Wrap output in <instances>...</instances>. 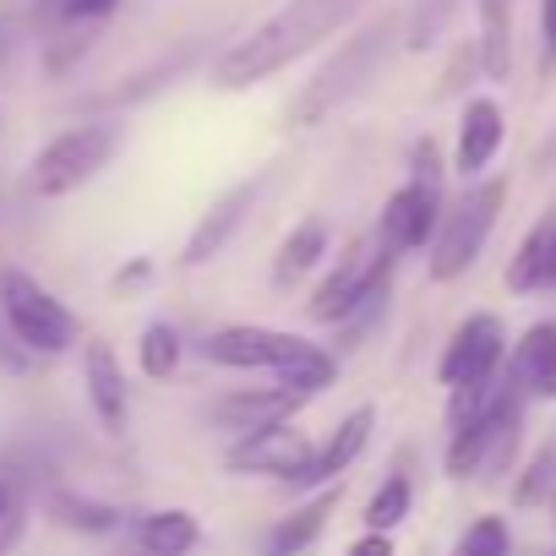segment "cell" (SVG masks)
<instances>
[{"label": "cell", "instance_id": "obj_1", "mask_svg": "<svg viewBox=\"0 0 556 556\" xmlns=\"http://www.w3.org/2000/svg\"><path fill=\"white\" fill-rule=\"evenodd\" d=\"M371 0H278V7L240 34L218 61H213V88L218 93H245L256 83H273L278 72L301 66L323 45H333Z\"/></svg>", "mask_w": 556, "mask_h": 556}, {"label": "cell", "instance_id": "obj_2", "mask_svg": "<svg viewBox=\"0 0 556 556\" xmlns=\"http://www.w3.org/2000/svg\"><path fill=\"white\" fill-rule=\"evenodd\" d=\"M393 267L399 256L377 240V235H361L344 245V256L317 278V290L306 295V317L317 328H339L344 344H355V333H366L393 290Z\"/></svg>", "mask_w": 556, "mask_h": 556}, {"label": "cell", "instance_id": "obj_3", "mask_svg": "<svg viewBox=\"0 0 556 556\" xmlns=\"http://www.w3.org/2000/svg\"><path fill=\"white\" fill-rule=\"evenodd\" d=\"M393 39H399V17H371V23H361V28L301 83V93L290 99V121H295V126H323L328 115H339V110L382 72V61L393 55Z\"/></svg>", "mask_w": 556, "mask_h": 556}, {"label": "cell", "instance_id": "obj_4", "mask_svg": "<svg viewBox=\"0 0 556 556\" xmlns=\"http://www.w3.org/2000/svg\"><path fill=\"white\" fill-rule=\"evenodd\" d=\"M502 202H507V180H469V191H458L453 202H442V218H437V235H431V251H426V273L437 278V285H453V278H464L496 218H502Z\"/></svg>", "mask_w": 556, "mask_h": 556}, {"label": "cell", "instance_id": "obj_5", "mask_svg": "<svg viewBox=\"0 0 556 556\" xmlns=\"http://www.w3.org/2000/svg\"><path fill=\"white\" fill-rule=\"evenodd\" d=\"M0 323H7L17 355H45V361L66 355L83 339L72 306L50 295V285H39L28 267H0Z\"/></svg>", "mask_w": 556, "mask_h": 556}, {"label": "cell", "instance_id": "obj_6", "mask_svg": "<svg viewBox=\"0 0 556 556\" xmlns=\"http://www.w3.org/2000/svg\"><path fill=\"white\" fill-rule=\"evenodd\" d=\"M121 153V126L115 121H83V126H66L55 131L34 159H28V191L55 202V197H72L83 186H93Z\"/></svg>", "mask_w": 556, "mask_h": 556}, {"label": "cell", "instance_id": "obj_7", "mask_svg": "<svg viewBox=\"0 0 556 556\" xmlns=\"http://www.w3.org/2000/svg\"><path fill=\"white\" fill-rule=\"evenodd\" d=\"M502 366H507V328H502V317H496V312H469V317L453 328V339H447V350H442V361H437V382H442L447 393H458V388H469V382L496 377Z\"/></svg>", "mask_w": 556, "mask_h": 556}, {"label": "cell", "instance_id": "obj_8", "mask_svg": "<svg viewBox=\"0 0 556 556\" xmlns=\"http://www.w3.org/2000/svg\"><path fill=\"white\" fill-rule=\"evenodd\" d=\"M312 437L301 431V426H262V431H251V437H229V447H224V464H229V475H262V480H278V485H295L301 480V469L312 464Z\"/></svg>", "mask_w": 556, "mask_h": 556}, {"label": "cell", "instance_id": "obj_9", "mask_svg": "<svg viewBox=\"0 0 556 556\" xmlns=\"http://www.w3.org/2000/svg\"><path fill=\"white\" fill-rule=\"evenodd\" d=\"M295 339L301 333H290V328H267V323H229V328H213L202 344H197V355L207 361V366H218V371H278L285 366V355L295 350Z\"/></svg>", "mask_w": 556, "mask_h": 556}, {"label": "cell", "instance_id": "obj_10", "mask_svg": "<svg viewBox=\"0 0 556 556\" xmlns=\"http://www.w3.org/2000/svg\"><path fill=\"white\" fill-rule=\"evenodd\" d=\"M262 175H251V180H235L224 197H213V207L191 224V235H186V245H180V267H207L213 256H224L229 251V240L245 229V218H251V207H256V197H262Z\"/></svg>", "mask_w": 556, "mask_h": 556}, {"label": "cell", "instance_id": "obj_11", "mask_svg": "<svg viewBox=\"0 0 556 556\" xmlns=\"http://www.w3.org/2000/svg\"><path fill=\"white\" fill-rule=\"evenodd\" d=\"M437 218H442V191L437 186H420V180H404L382 213H377V240L404 256V251H426L431 235H437Z\"/></svg>", "mask_w": 556, "mask_h": 556}, {"label": "cell", "instance_id": "obj_12", "mask_svg": "<svg viewBox=\"0 0 556 556\" xmlns=\"http://www.w3.org/2000/svg\"><path fill=\"white\" fill-rule=\"evenodd\" d=\"M306 404H312V399H301V393H290V388H278V382H256V388H229V393H218L207 415H213L218 431L251 437V431H262V426L295 420Z\"/></svg>", "mask_w": 556, "mask_h": 556}, {"label": "cell", "instance_id": "obj_13", "mask_svg": "<svg viewBox=\"0 0 556 556\" xmlns=\"http://www.w3.org/2000/svg\"><path fill=\"white\" fill-rule=\"evenodd\" d=\"M83 393L104 437H121L131 420V393H126V366L110 339H83Z\"/></svg>", "mask_w": 556, "mask_h": 556}, {"label": "cell", "instance_id": "obj_14", "mask_svg": "<svg viewBox=\"0 0 556 556\" xmlns=\"http://www.w3.org/2000/svg\"><path fill=\"white\" fill-rule=\"evenodd\" d=\"M371 431H377V409H371V404H355V409L333 426V437H328L323 447H312V464L301 469L295 491H323V485H339V480L355 469V458L371 447Z\"/></svg>", "mask_w": 556, "mask_h": 556}, {"label": "cell", "instance_id": "obj_15", "mask_svg": "<svg viewBox=\"0 0 556 556\" xmlns=\"http://www.w3.org/2000/svg\"><path fill=\"white\" fill-rule=\"evenodd\" d=\"M502 137H507V121H502V104L496 99H469L464 115H458V142H453V169L464 180H480L485 164L502 153Z\"/></svg>", "mask_w": 556, "mask_h": 556}, {"label": "cell", "instance_id": "obj_16", "mask_svg": "<svg viewBox=\"0 0 556 556\" xmlns=\"http://www.w3.org/2000/svg\"><path fill=\"white\" fill-rule=\"evenodd\" d=\"M339 502H344V491H339V485L312 491L301 507H290L285 518H278V523L267 529L262 551H267V556H301V551H312V545L323 540V529H328V518H333V507H339Z\"/></svg>", "mask_w": 556, "mask_h": 556}, {"label": "cell", "instance_id": "obj_17", "mask_svg": "<svg viewBox=\"0 0 556 556\" xmlns=\"http://www.w3.org/2000/svg\"><path fill=\"white\" fill-rule=\"evenodd\" d=\"M328 251H333V229H328V218H301L285 240H278V251H273V285L278 290H301V278H312L323 262H328Z\"/></svg>", "mask_w": 556, "mask_h": 556}, {"label": "cell", "instance_id": "obj_18", "mask_svg": "<svg viewBox=\"0 0 556 556\" xmlns=\"http://www.w3.org/2000/svg\"><path fill=\"white\" fill-rule=\"evenodd\" d=\"M507 290L513 295H540L556 290V213H545L513 251L507 262Z\"/></svg>", "mask_w": 556, "mask_h": 556}, {"label": "cell", "instance_id": "obj_19", "mask_svg": "<svg viewBox=\"0 0 556 556\" xmlns=\"http://www.w3.org/2000/svg\"><path fill=\"white\" fill-rule=\"evenodd\" d=\"M507 377L518 382V393L556 399V323H534L518 339V350L507 355Z\"/></svg>", "mask_w": 556, "mask_h": 556}, {"label": "cell", "instance_id": "obj_20", "mask_svg": "<svg viewBox=\"0 0 556 556\" xmlns=\"http://www.w3.org/2000/svg\"><path fill=\"white\" fill-rule=\"evenodd\" d=\"M137 545L142 556H191L202 545V523L191 507H159L137 518Z\"/></svg>", "mask_w": 556, "mask_h": 556}, {"label": "cell", "instance_id": "obj_21", "mask_svg": "<svg viewBox=\"0 0 556 556\" xmlns=\"http://www.w3.org/2000/svg\"><path fill=\"white\" fill-rule=\"evenodd\" d=\"M273 382L301 393V399H317V393H328L339 382V355L323 350L317 339H295V350L285 355V366L273 371Z\"/></svg>", "mask_w": 556, "mask_h": 556}, {"label": "cell", "instance_id": "obj_22", "mask_svg": "<svg viewBox=\"0 0 556 556\" xmlns=\"http://www.w3.org/2000/svg\"><path fill=\"white\" fill-rule=\"evenodd\" d=\"M50 518L72 534H115L126 523V513L115 502H99L88 491H50Z\"/></svg>", "mask_w": 556, "mask_h": 556}, {"label": "cell", "instance_id": "obj_23", "mask_svg": "<svg viewBox=\"0 0 556 556\" xmlns=\"http://www.w3.org/2000/svg\"><path fill=\"white\" fill-rule=\"evenodd\" d=\"M121 12V0H34V28L66 34V28H104Z\"/></svg>", "mask_w": 556, "mask_h": 556}, {"label": "cell", "instance_id": "obj_24", "mask_svg": "<svg viewBox=\"0 0 556 556\" xmlns=\"http://www.w3.org/2000/svg\"><path fill=\"white\" fill-rule=\"evenodd\" d=\"M180 361H186V339H180V328L175 323H148L142 328V339H137V371L148 377V382H169L175 371H180Z\"/></svg>", "mask_w": 556, "mask_h": 556}, {"label": "cell", "instance_id": "obj_25", "mask_svg": "<svg viewBox=\"0 0 556 556\" xmlns=\"http://www.w3.org/2000/svg\"><path fill=\"white\" fill-rule=\"evenodd\" d=\"M409 507H415V485H409V475H404V469H393V475L371 491V502H366V529L393 534V529L409 518Z\"/></svg>", "mask_w": 556, "mask_h": 556}, {"label": "cell", "instance_id": "obj_26", "mask_svg": "<svg viewBox=\"0 0 556 556\" xmlns=\"http://www.w3.org/2000/svg\"><path fill=\"white\" fill-rule=\"evenodd\" d=\"M50 45H45V72L50 77H66L72 66H83V55L93 50V39H99V28H66V34H45Z\"/></svg>", "mask_w": 556, "mask_h": 556}, {"label": "cell", "instance_id": "obj_27", "mask_svg": "<svg viewBox=\"0 0 556 556\" xmlns=\"http://www.w3.org/2000/svg\"><path fill=\"white\" fill-rule=\"evenodd\" d=\"M513 551V529H507V518H475L469 529H464V540H458V551L453 556H507Z\"/></svg>", "mask_w": 556, "mask_h": 556}, {"label": "cell", "instance_id": "obj_28", "mask_svg": "<svg viewBox=\"0 0 556 556\" xmlns=\"http://www.w3.org/2000/svg\"><path fill=\"white\" fill-rule=\"evenodd\" d=\"M409 180H420V186H437V191H442L447 169H442V153H437V142H431V137H420V142H415V153H409Z\"/></svg>", "mask_w": 556, "mask_h": 556}, {"label": "cell", "instance_id": "obj_29", "mask_svg": "<svg viewBox=\"0 0 556 556\" xmlns=\"http://www.w3.org/2000/svg\"><path fill=\"white\" fill-rule=\"evenodd\" d=\"M153 285V256H131V262H121L115 267V278H110V290L126 301V295H137V290H148Z\"/></svg>", "mask_w": 556, "mask_h": 556}, {"label": "cell", "instance_id": "obj_30", "mask_svg": "<svg viewBox=\"0 0 556 556\" xmlns=\"http://www.w3.org/2000/svg\"><path fill=\"white\" fill-rule=\"evenodd\" d=\"M551 469H556V458H551V453H540V458L529 464V480H523L513 496H518V502H540V496L551 491Z\"/></svg>", "mask_w": 556, "mask_h": 556}, {"label": "cell", "instance_id": "obj_31", "mask_svg": "<svg viewBox=\"0 0 556 556\" xmlns=\"http://www.w3.org/2000/svg\"><path fill=\"white\" fill-rule=\"evenodd\" d=\"M344 556H399V545H393V534L366 529L361 540H350V545H344Z\"/></svg>", "mask_w": 556, "mask_h": 556}, {"label": "cell", "instance_id": "obj_32", "mask_svg": "<svg viewBox=\"0 0 556 556\" xmlns=\"http://www.w3.org/2000/svg\"><path fill=\"white\" fill-rule=\"evenodd\" d=\"M23 529H28V518H23V507L17 513H7V518H0V556H7L17 540H23Z\"/></svg>", "mask_w": 556, "mask_h": 556}, {"label": "cell", "instance_id": "obj_33", "mask_svg": "<svg viewBox=\"0 0 556 556\" xmlns=\"http://www.w3.org/2000/svg\"><path fill=\"white\" fill-rule=\"evenodd\" d=\"M540 28H545V50L556 55V0H540Z\"/></svg>", "mask_w": 556, "mask_h": 556}, {"label": "cell", "instance_id": "obj_34", "mask_svg": "<svg viewBox=\"0 0 556 556\" xmlns=\"http://www.w3.org/2000/svg\"><path fill=\"white\" fill-rule=\"evenodd\" d=\"M7 513H17V485L0 475V518H7Z\"/></svg>", "mask_w": 556, "mask_h": 556}]
</instances>
